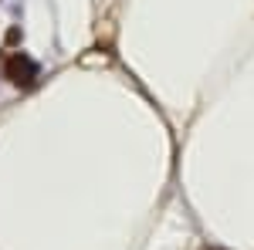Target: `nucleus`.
<instances>
[{
    "instance_id": "obj_1",
    "label": "nucleus",
    "mask_w": 254,
    "mask_h": 250,
    "mask_svg": "<svg viewBox=\"0 0 254 250\" xmlns=\"http://www.w3.org/2000/svg\"><path fill=\"white\" fill-rule=\"evenodd\" d=\"M0 71H3V78L10 81V85H17V88H31L34 81H38V64L27 58V54H20V51H14V54H3L0 58Z\"/></svg>"
}]
</instances>
